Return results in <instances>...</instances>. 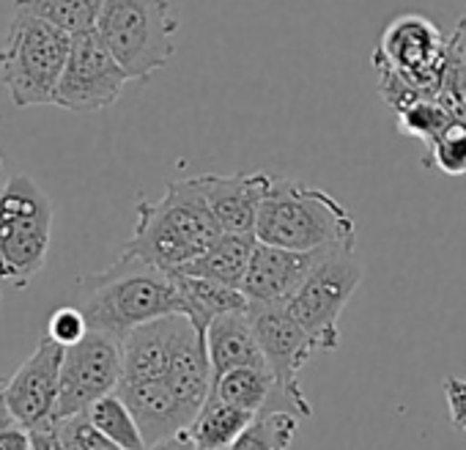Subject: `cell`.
Here are the masks:
<instances>
[{
    "instance_id": "6da1fadb",
    "label": "cell",
    "mask_w": 466,
    "mask_h": 450,
    "mask_svg": "<svg viewBox=\"0 0 466 450\" xmlns=\"http://www.w3.org/2000/svg\"><path fill=\"white\" fill-rule=\"evenodd\" d=\"M77 308L91 330L124 341L132 330L184 313L173 272L159 270L140 256L121 253L102 272H88L75 283Z\"/></svg>"
},
{
    "instance_id": "7a4b0ae2",
    "label": "cell",
    "mask_w": 466,
    "mask_h": 450,
    "mask_svg": "<svg viewBox=\"0 0 466 450\" xmlns=\"http://www.w3.org/2000/svg\"><path fill=\"white\" fill-rule=\"evenodd\" d=\"M219 234L222 229L214 222L189 176L170 181L159 200L140 198L135 211V231L124 245V253L140 256L159 270L178 272L195 261Z\"/></svg>"
},
{
    "instance_id": "3957f363",
    "label": "cell",
    "mask_w": 466,
    "mask_h": 450,
    "mask_svg": "<svg viewBox=\"0 0 466 450\" xmlns=\"http://www.w3.org/2000/svg\"><path fill=\"white\" fill-rule=\"evenodd\" d=\"M256 240L289 251L354 248L357 222L329 192L289 176H272V187L258 209Z\"/></svg>"
},
{
    "instance_id": "277c9868",
    "label": "cell",
    "mask_w": 466,
    "mask_h": 450,
    "mask_svg": "<svg viewBox=\"0 0 466 450\" xmlns=\"http://www.w3.org/2000/svg\"><path fill=\"white\" fill-rule=\"evenodd\" d=\"M450 36H444L428 17H395L379 47L373 50L376 86L392 113L417 99H439L450 64Z\"/></svg>"
},
{
    "instance_id": "5b68a950",
    "label": "cell",
    "mask_w": 466,
    "mask_h": 450,
    "mask_svg": "<svg viewBox=\"0 0 466 450\" xmlns=\"http://www.w3.org/2000/svg\"><path fill=\"white\" fill-rule=\"evenodd\" d=\"M72 34L50 20L15 6L0 45V83L15 107L56 105V91L69 58Z\"/></svg>"
},
{
    "instance_id": "8992f818",
    "label": "cell",
    "mask_w": 466,
    "mask_h": 450,
    "mask_svg": "<svg viewBox=\"0 0 466 450\" xmlns=\"http://www.w3.org/2000/svg\"><path fill=\"white\" fill-rule=\"evenodd\" d=\"M53 200L25 173L0 187V283L25 289L47 264Z\"/></svg>"
},
{
    "instance_id": "52a82bcc",
    "label": "cell",
    "mask_w": 466,
    "mask_h": 450,
    "mask_svg": "<svg viewBox=\"0 0 466 450\" xmlns=\"http://www.w3.org/2000/svg\"><path fill=\"white\" fill-rule=\"evenodd\" d=\"M96 34L129 80H148L176 53L178 17L170 0H105Z\"/></svg>"
},
{
    "instance_id": "ba28073f",
    "label": "cell",
    "mask_w": 466,
    "mask_h": 450,
    "mask_svg": "<svg viewBox=\"0 0 466 450\" xmlns=\"http://www.w3.org/2000/svg\"><path fill=\"white\" fill-rule=\"evenodd\" d=\"M362 283V264L354 248L327 251L294 297L286 302L294 319L313 338L319 352H335L340 346V313Z\"/></svg>"
},
{
    "instance_id": "9c48e42d",
    "label": "cell",
    "mask_w": 466,
    "mask_h": 450,
    "mask_svg": "<svg viewBox=\"0 0 466 450\" xmlns=\"http://www.w3.org/2000/svg\"><path fill=\"white\" fill-rule=\"evenodd\" d=\"M129 75L102 42L96 28L75 34L69 58L56 91V105L69 113H99L118 102Z\"/></svg>"
},
{
    "instance_id": "30bf717a",
    "label": "cell",
    "mask_w": 466,
    "mask_h": 450,
    "mask_svg": "<svg viewBox=\"0 0 466 450\" xmlns=\"http://www.w3.org/2000/svg\"><path fill=\"white\" fill-rule=\"evenodd\" d=\"M258 346L267 357L280 393L291 401L299 417H313V404L299 384V373L316 349L313 338L294 319L286 302H250L248 305Z\"/></svg>"
},
{
    "instance_id": "8fae6325",
    "label": "cell",
    "mask_w": 466,
    "mask_h": 450,
    "mask_svg": "<svg viewBox=\"0 0 466 450\" xmlns=\"http://www.w3.org/2000/svg\"><path fill=\"white\" fill-rule=\"evenodd\" d=\"M124 371V343L107 332L88 330V335L66 346L61 365V390L56 420L83 414L94 401L118 390Z\"/></svg>"
},
{
    "instance_id": "7c38bea8",
    "label": "cell",
    "mask_w": 466,
    "mask_h": 450,
    "mask_svg": "<svg viewBox=\"0 0 466 450\" xmlns=\"http://www.w3.org/2000/svg\"><path fill=\"white\" fill-rule=\"evenodd\" d=\"M64 352H66V346H61L50 335H45L39 341L36 352L4 384L6 404H9L12 414L28 431L36 425H45L47 420H56Z\"/></svg>"
},
{
    "instance_id": "4fadbf2b",
    "label": "cell",
    "mask_w": 466,
    "mask_h": 450,
    "mask_svg": "<svg viewBox=\"0 0 466 450\" xmlns=\"http://www.w3.org/2000/svg\"><path fill=\"white\" fill-rule=\"evenodd\" d=\"M192 181L222 234H256L258 209L272 187V173H200Z\"/></svg>"
},
{
    "instance_id": "5bb4252c",
    "label": "cell",
    "mask_w": 466,
    "mask_h": 450,
    "mask_svg": "<svg viewBox=\"0 0 466 450\" xmlns=\"http://www.w3.org/2000/svg\"><path fill=\"white\" fill-rule=\"evenodd\" d=\"M324 253L327 251H289L258 242L242 291L250 302H289Z\"/></svg>"
},
{
    "instance_id": "9a60e30c",
    "label": "cell",
    "mask_w": 466,
    "mask_h": 450,
    "mask_svg": "<svg viewBox=\"0 0 466 450\" xmlns=\"http://www.w3.org/2000/svg\"><path fill=\"white\" fill-rule=\"evenodd\" d=\"M206 352H208L214 379L245 365L269 368L248 311H233V313L217 316L206 330Z\"/></svg>"
},
{
    "instance_id": "2e32d148",
    "label": "cell",
    "mask_w": 466,
    "mask_h": 450,
    "mask_svg": "<svg viewBox=\"0 0 466 450\" xmlns=\"http://www.w3.org/2000/svg\"><path fill=\"white\" fill-rule=\"evenodd\" d=\"M211 393L233 406H242V409L253 412V414L275 412V409L294 412L291 401L280 393L278 379L272 376L269 368H256V365L233 368L211 382Z\"/></svg>"
},
{
    "instance_id": "e0dca14e",
    "label": "cell",
    "mask_w": 466,
    "mask_h": 450,
    "mask_svg": "<svg viewBox=\"0 0 466 450\" xmlns=\"http://www.w3.org/2000/svg\"><path fill=\"white\" fill-rule=\"evenodd\" d=\"M173 281H176V289H178V297H181L184 316L203 335H206L208 324L217 316L233 313V311H248V305H250V300H248V294L242 289L222 286V283H214L208 278L173 272Z\"/></svg>"
},
{
    "instance_id": "ac0fdd59",
    "label": "cell",
    "mask_w": 466,
    "mask_h": 450,
    "mask_svg": "<svg viewBox=\"0 0 466 450\" xmlns=\"http://www.w3.org/2000/svg\"><path fill=\"white\" fill-rule=\"evenodd\" d=\"M256 245H258L256 234H219L195 261H189L178 272L242 289L250 259L256 253Z\"/></svg>"
},
{
    "instance_id": "d6986e66",
    "label": "cell",
    "mask_w": 466,
    "mask_h": 450,
    "mask_svg": "<svg viewBox=\"0 0 466 450\" xmlns=\"http://www.w3.org/2000/svg\"><path fill=\"white\" fill-rule=\"evenodd\" d=\"M253 417H256L253 412H248L242 406H233V404L222 401L219 395L208 393L206 404L200 406V412L192 420V425L187 428V434L192 436L198 450H225L253 423Z\"/></svg>"
},
{
    "instance_id": "ffe728a7",
    "label": "cell",
    "mask_w": 466,
    "mask_h": 450,
    "mask_svg": "<svg viewBox=\"0 0 466 450\" xmlns=\"http://www.w3.org/2000/svg\"><path fill=\"white\" fill-rule=\"evenodd\" d=\"M299 420V414L283 409L261 412L225 450H289L297 436Z\"/></svg>"
},
{
    "instance_id": "44dd1931",
    "label": "cell",
    "mask_w": 466,
    "mask_h": 450,
    "mask_svg": "<svg viewBox=\"0 0 466 450\" xmlns=\"http://www.w3.org/2000/svg\"><path fill=\"white\" fill-rule=\"evenodd\" d=\"M86 417L105 436H110L113 442H118L127 450H146L148 447L146 439H143V431H140V425H137V420L132 414V409L127 406V401L118 393H107L99 401H94L86 409Z\"/></svg>"
},
{
    "instance_id": "7402d4cb",
    "label": "cell",
    "mask_w": 466,
    "mask_h": 450,
    "mask_svg": "<svg viewBox=\"0 0 466 450\" xmlns=\"http://www.w3.org/2000/svg\"><path fill=\"white\" fill-rule=\"evenodd\" d=\"M15 6L28 9L75 36L96 28L105 0H15Z\"/></svg>"
},
{
    "instance_id": "603a6c76",
    "label": "cell",
    "mask_w": 466,
    "mask_h": 450,
    "mask_svg": "<svg viewBox=\"0 0 466 450\" xmlns=\"http://www.w3.org/2000/svg\"><path fill=\"white\" fill-rule=\"evenodd\" d=\"M395 124H398V132L420 140L422 154H425L441 138V132H447L458 121L452 118V113L439 99H417L409 107L395 113Z\"/></svg>"
},
{
    "instance_id": "cb8c5ba5",
    "label": "cell",
    "mask_w": 466,
    "mask_h": 450,
    "mask_svg": "<svg viewBox=\"0 0 466 450\" xmlns=\"http://www.w3.org/2000/svg\"><path fill=\"white\" fill-rule=\"evenodd\" d=\"M422 165L450 179L466 176V127L452 124L441 132V138L422 154Z\"/></svg>"
},
{
    "instance_id": "d4e9b609",
    "label": "cell",
    "mask_w": 466,
    "mask_h": 450,
    "mask_svg": "<svg viewBox=\"0 0 466 450\" xmlns=\"http://www.w3.org/2000/svg\"><path fill=\"white\" fill-rule=\"evenodd\" d=\"M450 64H447V75L441 83V94L439 102L452 113V118L466 127V53L461 50V45L450 36Z\"/></svg>"
},
{
    "instance_id": "484cf974",
    "label": "cell",
    "mask_w": 466,
    "mask_h": 450,
    "mask_svg": "<svg viewBox=\"0 0 466 450\" xmlns=\"http://www.w3.org/2000/svg\"><path fill=\"white\" fill-rule=\"evenodd\" d=\"M56 425H58L61 442L69 450H127L118 442H113L110 436H105L86 417V412L83 414H75V417H66V420H56Z\"/></svg>"
},
{
    "instance_id": "4316f807",
    "label": "cell",
    "mask_w": 466,
    "mask_h": 450,
    "mask_svg": "<svg viewBox=\"0 0 466 450\" xmlns=\"http://www.w3.org/2000/svg\"><path fill=\"white\" fill-rule=\"evenodd\" d=\"M88 330L91 327L86 322V313L77 305H64V308L53 311L45 335H50L61 346H75V343H80L88 335Z\"/></svg>"
},
{
    "instance_id": "83f0119b",
    "label": "cell",
    "mask_w": 466,
    "mask_h": 450,
    "mask_svg": "<svg viewBox=\"0 0 466 450\" xmlns=\"http://www.w3.org/2000/svg\"><path fill=\"white\" fill-rule=\"evenodd\" d=\"M444 398H447V409H450V423L458 431H466V379L461 376H447L444 384Z\"/></svg>"
},
{
    "instance_id": "f1b7e54d",
    "label": "cell",
    "mask_w": 466,
    "mask_h": 450,
    "mask_svg": "<svg viewBox=\"0 0 466 450\" xmlns=\"http://www.w3.org/2000/svg\"><path fill=\"white\" fill-rule=\"evenodd\" d=\"M0 450H31V431L23 425L0 431Z\"/></svg>"
},
{
    "instance_id": "f546056e",
    "label": "cell",
    "mask_w": 466,
    "mask_h": 450,
    "mask_svg": "<svg viewBox=\"0 0 466 450\" xmlns=\"http://www.w3.org/2000/svg\"><path fill=\"white\" fill-rule=\"evenodd\" d=\"M146 450H198V447H195L192 436H189L187 431H181V434H176V436H170V439H162V442H157V445H148Z\"/></svg>"
},
{
    "instance_id": "4dcf8cb0",
    "label": "cell",
    "mask_w": 466,
    "mask_h": 450,
    "mask_svg": "<svg viewBox=\"0 0 466 450\" xmlns=\"http://www.w3.org/2000/svg\"><path fill=\"white\" fill-rule=\"evenodd\" d=\"M4 384H6V379H0V431H9V428H15V425H20V423H17V417L12 414V409H9V404H6Z\"/></svg>"
},
{
    "instance_id": "1f68e13d",
    "label": "cell",
    "mask_w": 466,
    "mask_h": 450,
    "mask_svg": "<svg viewBox=\"0 0 466 450\" xmlns=\"http://www.w3.org/2000/svg\"><path fill=\"white\" fill-rule=\"evenodd\" d=\"M452 39H455V42L461 45V50L466 53V31H463L461 26H455V31H452Z\"/></svg>"
},
{
    "instance_id": "d6a6232c",
    "label": "cell",
    "mask_w": 466,
    "mask_h": 450,
    "mask_svg": "<svg viewBox=\"0 0 466 450\" xmlns=\"http://www.w3.org/2000/svg\"><path fill=\"white\" fill-rule=\"evenodd\" d=\"M458 26H461L463 31H466V17H463V20H458Z\"/></svg>"
},
{
    "instance_id": "836d02e7",
    "label": "cell",
    "mask_w": 466,
    "mask_h": 450,
    "mask_svg": "<svg viewBox=\"0 0 466 450\" xmlns=\"http://www.w3.org/2000/svg\"><path fill=\"white\" fill-rule=\"evenodd\" d=\"M0 168H4V157H0Z\"/></svg>"
}]
</instances>
